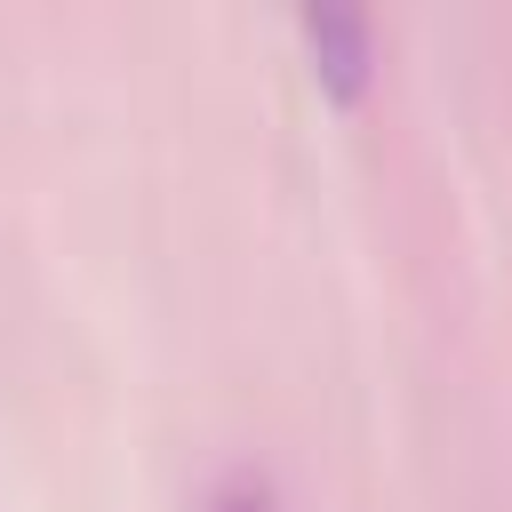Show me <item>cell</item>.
<instances>
[{
    "instance_id": "obj_1",
    "label": "cell",
    "mask_w": 512,
    "mask_h": 512,
    "mask_svg": "<svg viewBox=\"0 0 512 512\" xmlns=\"http://www.w3.org/2000/svg\"><path fill=\"white\" fill-rule=\"evenodd\" d=\"M296 32H304L312 72H320V88H328V96H360V88H368L376 32H368V16H360V8H344V0H312V8H296Z\"/></svg>"
},
{
    "instance_id": "obj_2",
    "label": "cell",
    "mask_w": 512,
    "mask_h": 512,
    "mask_svg": "<svg viewBox=\"0 0 512 512\" xmlns=\"http://www.w3.org/2000/svg\"><path fill=\"white\" fill-rule=\"evenodd\" d=\"M200 512H280V496H272V480H264L256 464H232V472L208 488Z\"/></svg>"
}]
</instances>
